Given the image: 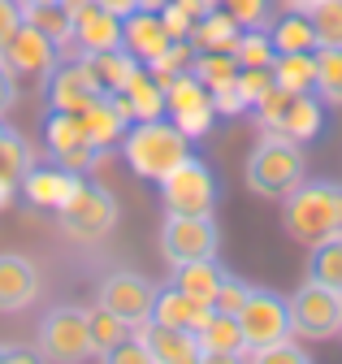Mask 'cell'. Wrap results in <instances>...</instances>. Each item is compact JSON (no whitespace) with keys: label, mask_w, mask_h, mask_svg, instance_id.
I'll return each instance as SVG.
<instances>
[{"label":"cell","mask_w":342,"mask_h":364,"mask_svg":"<svg viewBox=\"0 0 342 364\" xmlns=\"http://www.w3.org/2000/svg\"><path fill=\"white\" fill-rule=\"evenodd\" d=\"M282 225L294 243L316 247L325 239H342V182L304 178L290 196H282Z\"/></svg>","instance_id":"obj_1"},{"label":"cell","mask_w":342,"mask_h":364,"mask_svg":"<svg viewBox=\"0 0 342 364\" xmlns=\"http://www.w3.org/2000/svg\"><path fill=\"white\" fill-rule=\"evenodd\" d=\"M121 152L139 178L160 182L169 169H178L191 156V134H182L169 117H148V122H135L126 130Z\"/></svg>","instance_id":"obj_2"},{"label":"cell","mask_w":342,"mask_h":364,"mask_svg":"<svg viewBox=\"0 0 342 364\" xmlns=\"http://www.w3.org/2000/svg\"><path fill=\"white\" fill-rule=\"evenodd\" d=\"M243 178H247L251 196L282 200V196H290L299 182H304V148H299L294 139H286V134H277V130H265L260 144H255L251 156H247Z\"/></svg>","instance_id":"obj_3"},{"label":"cell","mask_w":342,"mask_h":364,"mask_svg":"<svg viewBox=\"0 0 342 364\" xmlns=\"http://www.w3.org/2000/svg\"><path fill=\"white\" fill-rule=\"evenodd\" d=\"M221 247V230L212 213H165L160 225V256L165 264H187V260H204V256H217Z\"/></svg>","instance_id":"obj_4"},{"label":"cell","mask_w":342,"mask_h":364,"mask_svg":"<svg viewBox=\"0 0 342 364\" xmlns=\"http://www.w3.org/2000/svg\"><path fill=\"white\" fill-rule=\"evenodd\" d=\"M39 355L57 364L92 360V330H87V308L57 304L39 321Z\"/></svg>","instance_id":"obj_5"},{"label":"cell","mask_w":342,"mask_h":364,"mask_svg":"<svg viewBox=\"0 0 342 364\" xmlns=\"http://www.w3.org/2000/svg\"><path fill=\"white\" fill-rule=\"evenodd\" d=\"M57 221H61V230L70 239L96 243V239H104L117 225V196L109 187H100V182H82L78 196L57 208Z\"/></svg>","instance_id":"obj_6"},{"label":"cell","mask_w":342,"mask_h":364,"mask_svg":"<svg viewBox=\"0 0 342 364\" xmlns=\"http://www.w3.org/2000/svg\"><path fill=\"white\" fill-rule=\"evenodd\" d=\"M286 304H290V334H299V338L342 334V291L308 278L294 295H286Z\"/></svg>","instance_id":"obj_7"},{"label":"cell","mask_w":342,"mask_h":364,"mask_svg":"<svg viewBox=\"0 0 342 364\" xmlns=\"http://www.w3.org/2000/svg\"><path fill=\"white\" fill-rule=\"evenodd\" d=\"M238 330H243L247 355L260 351V347H269V343L294 338L290 334V304H286V295L265 291V287H251L247 304L238 308Z\"/></svg>","instance_id":"obj_8"},{"label":"cell","mask_w":342,"mask_h":364,"mask_svg":"<svg viewBox=\"0 0 342 364\" xmlns=\"http://www.w3.org/2000/svg\"><path fill=\"white\" fill-rule=\"evenodd\" d=\"M160 204L165 213H212L217 208V178L199 156H187L178 169H169L160 182Z\"/></svg>","instance_id":"obj_9"},{"label":"cell","mask_w":342,"mask_h":364,"mask_svg":"<svg viewBox=\"0 0 342 364\" xmlns=\"http://www.w3.org/2000/svg\"><path fill=\"white\" fill-rule=\"evenodd\" d=\"M44 96H48L53 113H82L92 100L104 96V87L87 57H61L44 78Z\"/></svg>","instance_id":"obj_10"},{"label":"cell","mask_w":342,"mask_h":364,"mask_svg":"<svg viewBox=\"0 0 342 364\" xmlns=\"http://www.w3.org/2000/svg\"><path fill=\"white\" fill-rule=\"evenodd\" d=\"M165 117L174 122L182 134H191V139H199V134H208L212 117H217V109H212V91L187 70L178 78L165 82Z\"/></svg>","instance_id":"obj_11"},{"label":"cell","mask_w":342,"mask_h":364,"mask_svg":"<svg viewBox=\"0 0 342 364\" xmlns=\"http://www.w3.org/2000/svg\"><path fill=\"white\" fill-rule=\"evenodd\" d=\"M44 152L65 165V169H78V173H92L100 152L92 148L87 139V126H82V113H53L48 109V122H44Z\"/></svg>","instance_id":"obj_12"},{"label":"cell","mask_w":342,"mask_h":364,"mask_svg":"<svg viewBox=\"0 0 342 364\" xmlns=\"http://www.w3.org/2000/svg\"><path fill=\"white\" fill-rule=\"evenodd\" d=\"M87 182V173H78V169H65V165H57L53 156L48 161H35L22 178H18V187H22V196L35 204V208H61V204H70L74 196H78V187Z\"/></svg>","instance_id":"obj_13"},{"label":"cell","mask_w":342,"mask_h":364,"mask_svg":"<svg viewBox=\"0 0 342 364\" xmlns=\"http://www.w3.org/2000/svg\"><path fill=\"white\" fill-rule=\"evenodd\" d=\"M152 299H156V287L143 278V273H131V269H117L96 287V304H104L109 312L126 316L131 326L139 321H152Z\"/></svg>","instance_id":"obj_14"},{"label":"cell","mask_w":342,"mask_h":364,"mask_svg":"<svg viewBox=\"0 0 342 364\" xmlns=\"http://www.w3.org/2000/svg\"><path fill=\"white\" fill-rule=\"evenodd\" d=\"M109 48H121V18L100 9L92 0V5H82L74 14L70 43H65L61 57H96V53H109Z\"/></svg>","instance_id":"obj_15"},{"label":"cell","mask_w":342,"mask_h":364,"mask_svg":"<svg viewBox=\"0 0 342 364\" xmlns=\"http://www.w3.org/2000/svg\"><path fill=\"white\" fill-rule=\"evenodd\" d=\"M0 61H5L18 78L26 74V78H48V70L61 61V48L39 31V26H31V22H22L18 31H13V39L0 48Z\"/></svg>","instance_id":"obj_16"},{"label":"cell","mask_w":342,"mask_h":364,"mask_svg":"<svg viewBox=\"0 0 342 364\" xmlns=\"http://www.w3.org/2000/svg\"><path fill=\"white\" fill-rule=\"evenodd\" d=\"M82 126H87L92 148L104 156V152H113L126 139V130L135 126V117H131V109H126V100L117 96V91H104L100 100H92L87 109H82Z\"/></svg>","instance_id":"obj_17"},{"label":"cell","mask_w":342,"mask_h":364,"mask_svg":"<svg viewBox=\"0 0 342 364\" xmlns=\"http://www.w3.org/2000/svg\"><path fill=\"white\" fill-rule=\"evenodd\" d=\"M321 105L325 100H316L312 91H286V100H282L277 117L269 122V130L286 134V139H294V144H308V139H316L321 126H325V109Z\"/></svg>","instance_id":"obj_18"},{"label":"cell","mask_w":342,"mask_h":364,"mask_svg":"<svg viewBox=\"0 0 342 364\" xmlns=\"http://www.w3.org/2000/svg\"><path fill=\"white\" fill-rule=\"evenodd\" d=\"M131 334H139L148 343L152 364H199V343L191 330H174V326H160V321H139L131 326Z\"/></svg>","instance_id":"obj_19"},{"label":"cell","mask_w":342,"mask_h":364,"mask_svg":"<svg viewBox=\"0 0 342 364\" xmlns=\"http://www.w3.org/2000/svg\"><path fill=\"white\" fill-rule=\"evenodd\" d=\"M195 343H199V360H247L238 316L217 312V308L204 316V326L195 330Z\"/></svg>","instance_id":"obj_20"},{"label":"cell","mask_w":342,"mask_h":364,"mask_svg":"<svg viewBox=\"0 0 342 364\" xmlns=\"http://www.w3.org/2000/svg\"><path fill=\"white\" fill-rule=\"evenodd\" d=\"M39 295V269L31 256L0 252V312H22Z\"/></svg>","instance_id":"obj_21"},{"label":"cell","mask_w":342,"mask_h":364,"mask_svg":"<svg viewBox=\"0 0 342 364\" xmlns=\"http://www.w3.org/2000/svg\"><path fill=\"white\" fill-rule=\"evenodd\" d=\"M121 48L139 57L143 65H152L165 48H169V31L160 22V14H148V9H135L131 18H121Z\"/></svg>","instance_id":"obj_22"},{"label":"cell","mask_w":342,"mask_h":364,"mask_svg":"<svg viewBox=\"0 0 342 364\" xmlns=\"http://www.w3.org/2000/svg\"><path fill=\"white\" fill-rule=\"evenodd\" d=\"M174 282L182 295H191L195 304L212 308V299H217L221 282H226V264L217 256H204V260H187V264H174Z\"/></svg>","instance_id":"obj_23"},{"label":"cell","mask_w":342,"mask_h":364,"mask_svg":"<svg viewBox=\"0 0 342 364\" xmlns=\"http://www.w3.org/2000/svg\"><path fill=\"white\" fill-rule=\"evenodd\" d=\"M212 308H204V304H195L191 295H182L174 282L169 287H156V299H152V321H160V326H174V330H199L204 326V316H208Z\"/></svg>","instance_id":"obj_24"},{"label":"cell","mask_w":342,"mask_h":364,"mask_svg":"<svg viewBox=\"0 0 342 364\" xmlns=\"http://www.w3.org/2000/svg\"><path fill=\"white\" fill-rule=\"evenodd\" d=\"M117 96L126 100V109H131L135 122H148V117H165V87L156 82V74L148 65H139L131 78H126V87L117 91Z\"/></svg>","instance_id":"obj_25"},{"label":"cell","mask_w":342,"mask_h":364,"mask_svg":"<svg viewBox=\"0 0 342 364\" xmlns=\"http://www.w3.org/2000/svg\"><path fill=\"white\" fill-rule=\"evenodd\" d=\"M238 22L226 14V9H208L195 26H191V43H195V53H230L234 48V39H238Z\"/></svg>","instance_id":"obj_26"},{"label":"cell","mask_w":342,"mask_h":364,"mask_svg":"<svg viewBox=\"0 0 342 364\" xmlns=\"http://www.w3.org/2000/svg\"><path fill=\"white\" fill-rule=\"evenodd\" d=\"M87 330H92V360H104V364H109V355H113L117 343L131 338V321L117 316V312H109L104 304L87 308Z\"/></svg>","instance_id":"obj_27"},{"label":"cell","mask_w":342,"mask_h":364,"mask_svg":"<svg viewBox=\"0 0 342 364\" xmlns=\"http://www.w3.org/2000/svg\"><path fill=\"white\" fill-rule=\"evenodd\" d=\"M269 70L282 91H316V53H277Z\"/></svg>","instance_id":"obj_28"},{"label":"cell","mask_w":342,"mask_h":364,"mask_svg":"<svg viewBox=\"0 0 342 364\" xmlns=\"http://www.w3.org/2000/svg\"><path fill=\"white\" fill-rule=\"evenodd\" d=\"M269 35H273V48H277V53H316V43H321V39H316V26H312L308 14L273 18Z\"/></svg>","instance_id":"obj_29"},{"label":"cell","mask_w":342,"mask_h":364,"mask_svg":"<svg viewBox=\"0 0 342 364\" xmlns=\"http://www.w3.org/2000/svg\"><path fill=\"white\" fill-rule=\"evenodd\" d=\"M316 96L342 109V43H316Z\"/></svg>","instance_id":"obj_30"},{"label":"cell","mask_w":342,"mask_h":364,"mask_svg":"<svg viewBox=\"0 0 342 364\" xmlns=\"http://www.w3.org/2000/svg\"><path fill=\"white\" fill-rule=\"evenodd\" d=\"M22 22H31V26H39L57 48L65 53V43H70V26H74V18L65 14V5H31V0H22Z\"/></svg>","instance_id":"obj_31"},{"label":"cell","mask_w":342,"mask_h":364,"mask_svg":"<svg viewBox=\"0 0 342 364\" xmlns=\"http://www.w3.org/2000/svg\"><path fill=\"white\" fill-rule=\"evenodd\" d=\"M234 61H238V70H251V65H273V57H277V48H273V35L265 31V26H247V31H238V39H234Z\"/></svg>","instance_id":"obj_32"},{"label":"cell","mask_w":342,"mask_h":364,"mask_svg":"<svg viewBox=\"0 0 342 364\" xmlns=\"http://www.w3.org/2000/svg\"><path fill=\"white\" fill-rule=\"evenodd\" d=\"M87 61H92V70H96V78H100L104 91H121L126 78L143 65L139 57H131L126 48H109V53H96V57H87Z\"/></svg>","instance_id":"obj_33"},{"label":"cell","mask_w":342,"mask_h":364,"mask_svg":"<svg viewBox=\"0 0 342 364\" xmlns=\"http://www.w3.org/2000/svg\"><path fill=\"white\" fill-rule=\"evenodd\" d=\"M308 278L321 282V287L342 291V239H325V243L312 247V256H308Z\"/></svg>","instance_id":"obj_34"},{"label":"cell","mask_w":342,"mask_h":364,"mask_svg":"<svg viewBox=\"0 0 342 364\" xmlns=\"http://www.w3.org/2000/svg\"><path fill=\"white\" fill-rule=\"evenodd\" d=\"M35 165V152H31V144L22 139V134L13 130V126H5V134H0V173L5 178H22L26 169Z\"/></svg>","instance_id":"obj_35"},{"label":"cell","mask_w":342,"mask_h":364,"mask_svg":"<svg viewBox=\"0 0 342 364\" xmlns=\"http://www.w3.org/2000/svg\"><path fill=\"white\" fill-rule=\"evenodd\" d=\"M191 74L212 91V87H221V82H230L238 74V61H234V53H195Z\"/></svg>","instance_id":"obj_36"},{"label":"cell","mask_w":342,"mask_h":364,"mask_svg":"<svg viewBox=\"0 0 342 364\" xmlns=\"http://www.w3.org/2000/svg\"><path fill=\"white\" fill-rule=\"evenodd\" d=\"M217 9H226L243 31L247 26H273V0H217Z\"/></svg>","instance_id":"obj_37"},{"label":"cell","mask_w":342,"mask_h":364,"mask_svg":"<svg viewBox=\"0 0 342 364\" xmlns=\"http://www.w3.org/2000/svg\"><path fill=\"white\" fill-rule=\"evenodd\" d=\"M321 43H342V0H312L308 9Z\"/></svg>","instance_id":"obj_38"},{"label":"cell","mask_w":342,"mask_h":364,"mask_svg":"<svg viewBox=\"0 0 342 364\" xmlns=\"http://www.w3.org/2000/svg\"><path fill=\"white\" fill-rule=\"evenodd\" d=\"M234 82H238V91H243L247 109H255V105H260V100L269 96V91L277 87V82H273V70H269V65H251V70H238V74H234Z\"/></svg>","instance_id":"obj_39"},{"label":"cell","mask_w":342,"mask_h":364,"mask_svg":"<svg viewBox=\"0 0 342 364\" xmlns=\"http://www.w3.org/2000/svg\"><path fill=\"white\" fill-rule=\"evenodd\" d=\"M247 360H260V364H308V351L299 343H290V338H282V343H269L260 351H251Z\"/></svg>","instance_id":"obj_40"},{"label":"cell","mask_w":342,"mask_h":364,"mask_svg":"<svg viewBox=\"0 0 342 364\" xmlns=\"http://www.w3.org/2000/svg\"><path fill=\"white\" fill-rule=\"evenodd\" d=\"M247 295H251V287H247L243 278H234V273H226V282H221L217 299H212V308H217V312H230V316H238V308L247 304Z\"/></svg>","instance_id":"obj_41"},{"label":"cell","mask_w":342,"mask_h":364,"mask_svg":"<svg viewBox=\"0 0 342 364\" xmlns=\"http://www.w3.org/2000/svg\"><path fill=\"white\" fill-rule=\"evenodd\" d=\"M212 109H217V117H238V113H247V100H243V91H238L234 78L221 82V87H212Z\"/></svg>","instance_id":"obj_42"},{"label":"cell","mask_w":342,"mask_h":364,"mask_svg":"<svg viewBox=\"0 0 342 364\" xmlns=\"http://www.w3.org/2000/svg\"><path fill=\"white\" fill-rule=\"evenodd\" d=\"M160 22H165L169 39H191V26H195V18L178 5V0H169V5L160 9Z\"/></svg>","instance_id":"obj_43"},{"label":"cell","mask_w":342,"mask_h":364,"mask_svg":"<svg viewBox=\"0 0 342 364\" xmlns=\"http://www.w3.org/2000/svg\"><path fill=\"white\" fill-rule=\"evenodd\" d=\"M109 364H152V355H148V343H143L139 334H131L126 343H117V347H113Z\"/></svg>","instance_id":"obj_44"},{"label":"cell","mask_w":342,"mask_h":364,"mask_svg":"<svg viewBox=\"0 0 342 364\" xmlns=\"http://www.w3.org/2000/svg\"><path fill=\"white\" fill-rule=\"evenodd\" d=\"M18 26H22V0H0V48L13 39Z\"/></svg>","instance_id":"obj_45"},{"label":"cell","mask_w":342,"mask_h":364,"mask_svg":"<svg viewBox=\"0 0 342 364\" xmlns=\"http://www.w3.org/2000/svg\"><path fill=\"white\" fill-rule=\"evenodd\" d=\"M13 105H18V74L0 61V117H5Z\"/></svg>","instance_id":"obj_46"},{"label":"cell","mask_w":342,"mask_h":364,"mask_svg":"<svg viewBox=\"0 0 342 364\" xmlns=\"http://www.w3.org/2000/svg\"><path fill=\"white\" fill-rule=\"evenodd\" d=\"M31 360H44L39 347H5V364H31Z\"/></svg>","instance_id":"obj_47"},{"label":"cell","mask_w":342,"mask_h":364,"mask_svg":"<svg viewBox=\"0 0 342 364\" xmlns=\"http://www.w3.org/2000/svg\"><path fill=\"white\" fill-rule=\"evenodd\" d=\"M100 9H109V14H117V18H131L135 9H139V0H96Z\"/></svg>","instance_id":"obj_48"},{"label":"cell","mask_w":342,"mask_h":364,"mask_svg":"<svg viewBox=\"0 0 342 364\" xmlns=\"http://www.w3.org/2000/svg\"><path fill=\"white\" fill-rule=\"evenodd\" d=\"M9 196H13V178L0 173V204H9Z\"/></svg>","instance_id":"obj_49"},{"label":"cell","mask_w":342,"mask_h":364,"mask_svg":"<svg viewBox=\"0 0 342 364\" xmlns=\"http://www.w3.org/2000/svg\"><path fill=\"white\" fill-rule=\"evenodd\" d=\"M169 5V0H139V9H148V14H160Z\"/></svg>","instance_id":"obj_50"},{"label":"cell","mask_w":342,"mask_h":364,"mask_svg":"<svg viewBox=\"0 0 342 364\" xmlns=\"http://www.w3.org/2000/svg\"><path fill=\"white\" fill-rule=\"evenodd\" d=\"M61 5H65V14H70V18H74V14H78V9H82V5H92V0H61Z\"/></svg>","instance_id":"obj_51"},{"label":"cell","mask_w":342,"mask_h":364,"mask_svg":"<svg viewBox=\"0 0 342 364\" xmlns=\"http://www.w3.org/2000/svg\"><path fill=\"white\" fill-rule=\"evenodd\" d=\"M31 5H61V0H31Z\"/></svg>","instance_id":"obj_52"},{"label":"cell","mask_w":342,"mask_h":364,"mask_svg":"<svg viewBox=\"0 0 342 364\" xmlns=\"http://www.w3.org/2000/svg\"><path fill=\"white\" fill-rule=\"evenodd\" d=\"M204 5H208V9H217V0H204Z\"/></svg>","instance_id":"obj_53"},{"label":"cell","mask_w":342,"mask_h":364,"mask_svg":"<svg viewBox=\"0 0 342 364\" xmlns=\"http://www.w3.org/2000/svg\"><path fill=\"white\" fill-rule=\"evenodd\" d=\"M0 364H5V343H0Z\"/></svg>","instance_id":"obj_54"},{"label":"cell","mask_w":342,"mask_h":364,"mask_svg":"<svg viewBox=\"0 0 342 364\" xmlns=\"http://www.w3.org/2000/svg\"><path fill=\"white\" fill-rule=\"evenodd\" d=\"M0 134H5V117H0Z\"/></svg>","instance_id":"obj_55"}]
</instances>
